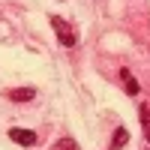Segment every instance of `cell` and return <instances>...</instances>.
Masks as SVG:
<instances>
[{"instance_id":"6da1fadb","label":"cell","mask_w":150,"mask_h":150,"mask_svg":"<svg viewBox=\"0 0 150 150\" xmlns=\"http://www.w3.org/2000/svg\"><path fill=\"white\" fill-rule=\"evenodd\" d=\"M51 27H54V33H57V39H60V45L63 48H72L75 45V30L69 27V21L66 18H51Z\"/></svg>"},{"instance_id":"7a4b0ae2","label":"cell","mask_w":150,"mask_h":150,"mask_svg":"<svg viewBox=\"0 0 150 150\" xmlns=\"http://www.w3.org/2000/svg\"><path fill=\"white\" fill-rule=\"evenodd\" d=\"M9 138L15 141V144H21V147H33V144H36V132H33V129H18V126H12V129H9Z\"/></svg>"},{"instance_id":"3957f363","label":"cell","mask_w":150,"mask_h":150,"mask_svg":"<svg viewBox=\"0 0 150 150\" xmlns=\"http://www.w3.org/2000/svg\"><path fill=\"white\" fill-rule=\"evenodd\" d=\"M6 96L12 99V102H30V99L36 96L33 87H15V90H6Z\"/></svg>"},{"instance_id":"277c9868","label":"cell","mask_w":150,"mask_h":150,"mask_svg":"<svg viewBox=\"0 0 150 150\" xmlns=\"http://www.w3.org/2000/svg\"><path fill=\"white\" fill-rule=\"evenodd\" d=\"M120 78H123V87H126V93H129V96H138L141 87H138V81H135V75H132L129 69H120Z\"/></svg>"},{"instance_id":"5b68a950","label":"cell","mask_w":150,"mask_h":150,"mask_svg":"<svg viewBox=\"0 0 150 150\" xmlns=\"http://www.w3.org/2000/svg\"><path fill=\"white\" fill-rule=\"evenodd\" d=\"M126 141H129V132L123 129V126H117V129H114V141H111V147L120 150V147H126Z\"/></svg>"},{"instance_id":"8992f818","label":"cell","mask_w":150,"mask_h":150,"mask_svg":"<svg viewBox=\"0 0 150 150\" xmlns=\"http://www.w3.org/2000/svg\"><path fill=\"white\" fill-rule=\"evenodd\" d=\"M138 117H141V126H144V138L150 141V108L147 105H138Z\"/></svg>"},{"instance_id":"52a82bcc","label":"cell","mask_w":150,"mask_h":150,"mask_svg":"<svg viewBox=\"0 0 150 150\" xmlns=\"http://www.w3.org/2000/svg\"><path fill=\"white\" fill-rule=\"evenodd\" d=\"M54 150H78V144H75V138H60L54 144Z\"/></svg>"}]
</instances>
